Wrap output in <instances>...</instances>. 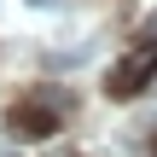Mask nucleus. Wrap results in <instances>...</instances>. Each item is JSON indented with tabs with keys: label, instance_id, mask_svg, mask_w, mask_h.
<instances>
[{
	"label": "nucleus",
	"instance_id": "20e7f679",
	"mask_svg": "<svg viewBox=\"0 0 157 157\" xmlns=\"http://www.w3.org/2000/svg\"><path fill=\"white\" fill-rule=\"evenodd\" d=\"M140 41H157V12L146 17V23H140Z\"/></svg>",
	"mask_w": 157,
	"mask_h": 157
},
{
	"label": "nucleus",
	"instance_id": "423d86ee",
	"mask_svg": "<svg viewBox=\"0 0 157 157\" xmlns=\"http://www.w3.org/2000/svg\"><path fill=\"white\" fill-rule=\"evenodd\" d=\"M151 157H157V140H151Z\"/></svg>",
	"mask_w": 157,
	"mask_h": 157
},
{
	"label": "nucleus",
	"instance_id": "f257e3e1",
	"mask_svg": "<svg viewBox=\"0 0 157 157\" xmlns=\"http://www.w3.org/2000/svg\"><path fill=\"white\" fill-rule=\"evenodd\" d=\"M151 76H157V41H146L140 52H128V58H122V64L105 76V87H111L117 99H134V93H140Z\"/></svg>",
	"mask_w": 157,
	"mask_h": 157
},
{
	"label": "nucleus",
	"instance_id": "39448f33",
	"mask_svg": "<svg viewBox=\"0 0 157 157\" xmlns=\"http://www.w3.org/2000/svg\"><path fill=\"white\" fill-rule=\"evenodd\" d=\"M29 6H58V0H29Z\"/></svg>",
	"mask_w": 157,
	"mask_h": 157
},
{
	"label": "nucleus",
	"instance_id": "f03ea898",
	"mask_svg": "<svg viewBox=\"0 0 157 157\" xmlns=\"http://www.w3.org/2000/svg\"><path fill=\"white\" fill-rule=\"evenodd\" d=\"M52 128H58V111H47L41 99H17L6 111V134L12 140H47Z\"/></svg>",
	"mask_w": 157,
	"mask_h": 157
},
{
	"label": "nucleus",
	"instance_id": "7ed1b4c3",
	"mask_svg": "<svg viewBox=\"0 0 157 157\" xmlns=\"http://www.w3.org/2000/svg\"><path fill=\"white\" fill-rule=\"evenodd\" d=\"M35 99H41L47 111H70V93H64V87H35Z\"/></svg>",
	"mask_w": 157,
	"mask_h": 157
}]
</instances>
